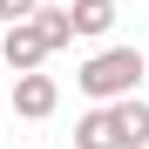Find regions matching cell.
I'll return each instance as SVG.
<instances>
[{"label": "cell", "mask_w": 149, "mask_h": 149, "mask_svg": "<svg viewBox=\"0 0 149 149\" xmlns=\"http://www.w3.org/2000/svg\"><path fill=\"white\" fill-rule=\"evenodd\" d=\"M142 68H149L142 47H102V54H88V61H81V74H74V81H81L88 102H115V95H136Z\"/></svg>", "instance_id": "cell-1"}, {"label": "cell", "mask_w": 149, "mask_h": 149, "mask_svg": "<svg viewBox=\"0 0 149 149\" xmlns=\"http://www.w3.org/2000/svg\"><path fill=\"white\" fill-rule=\"evenodd\" d=\"M47 54H54V41H47V27L27 14V20H7V34H0V61H7L14 74H27V68H41Z\"/></svg>", "instance_id": "cell-2"}, {"label": "cell", "mask_w": 149, "mask_h": 149, "mask_svg": "<svg viewBox=\"0 0 149 149\" xmlns=\"http://www.w3.org/2000/svg\"><path fill=\"white\" fill-rule=\"evenodd\" d=\"M54 102H61L54 74H41V68L14 74V115H27V122H47V115H54Z\"/></svg>", "instance_id": "cell-3"}, {"label": "cell", "mask_w": 149, "mask_h": 149, "mask_svg": "<svg viewBox=\"0 0 149 149\" xmlns=\"http://www.w3.org/2000/svg\"><path fill=\"white\" fill-rule=\"evenodd\" d=\"M74 149H129L122 129H115V115H109V102H95L81 122H74Z\"/></svg>", "instance_id": "cell-4"}, {"label": "cell", "mask_w": 149, "mask_h": 149, "mask_svg": "<svg viewBox=\"0 0 149 149\" xmlns=\"http://www.w3.org/2000/svg\"><path fill=\"white\" fill-rule=\"evenodd\" d=\"M109 115H115V129H122V142H129V149H149V102L115 95V102H109Z\"/></svg>", "instance_id": "cell-5"}, {"label": "cell", "mask_w": 149, "mask_h": 149, "mask_svg": "<svg viewBox=\"0 0 149 149\" xmlns=\"http://www.w3.org/2000/svg\"><path fill=\"white\" fill-rule=\"evenodd\" d=\"M74 34H109L115 27V0H74Z\"/></svg>", "instance_id": "cell-6"}, {"label": "cell", "mask_w": 149, "mask_h": 149, "mask_svg": "<svg viewBox=\"0 0 149 149\" xmlns=\"http://www.w3.org/2000/svg\"><path fill=\"white\" fill-rule=\"evenodd\" d=\"M34 20L47 27V41H54V47H68V41H74V14H68V7H34Z\"/></svg>", "instance_id": "cell-7"}, {"label": "cell", "mask_w": 149, "mask_h": 149, "mask_svg": "<svg viewBox=\"0 0 149 149\" xmlns=\"http://www.w3.org/2000/svg\"><path fill=\"white\" fill-rule=\"evenodd\" d=\"M34 7H41V0H0V20H27Z\"/></svg>", "instance_id": "cell-8"}, {"label": "cell", "mask_w": 149, "mask_h": 149, "mask_svg": "<svg viewBox=\"0 0 149 149\" xmlns=\"http://www.w3.org/2000/svg\"><path fill=\"white\" fill-rule=\"evenodd\" d=\"M142 54H149V47H142Z\"/></svg>", "instance_id": "cell-9"}]
</instances>
